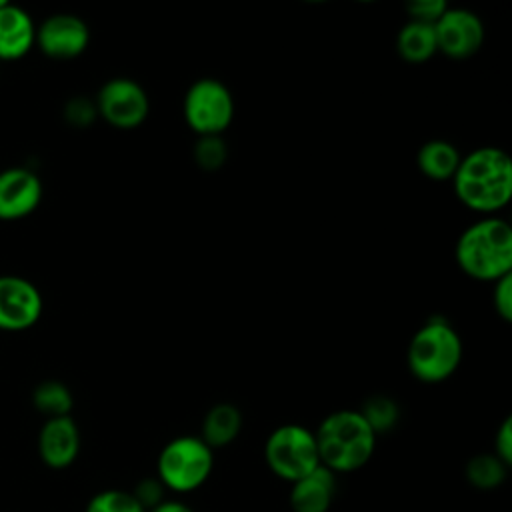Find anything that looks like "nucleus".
I'll list each match as a JSON object with an SVG mask.
<instances>
[{
    "label": "nucleus",
    "mask_w": 512,
    "mask_h": 512,
    "mask_svg": "<svg viewBox=\"0 0 512 512\" xmlns=\"http://www.w3.org/2000/svg\"><path fill=\"white\" fill-rule=\"evenodd\" d=\"M132 496L138 500V504L148 512L150 508H154L156 504H160L164 498V486L160 484L158 478H146L142 482H138L136 490L132 492Z\"/></svg>",
    "instance_id": "nucleus-26"
},
{
    "label": "nucleus",
    "mask_w": 512,
    "mask_h": 512,
    "mask_svg": "<svg viewBox=\"0 0 512 512\" xmlns=\"http://www.w3.org/2000/svg\"><path fill=\"white\" fill-rule=\"evenodd\" d=\"M90 42L86 22L74 14H52L36 30L38 48L54 60L80 56Z\"/></svg>",
    "instance_id": "nucleus-11"
},
{
    "label": "nucleus",
    "mask_w": 512,
    "mask_h": 512,
    "mask_svg": "<svg viewBox=\"0 0 512 512\" xmlns=\"http://www.w3.org/2000/svg\"><path fill=\"white\" fill-rule=\"evenodd\" d=\"M42 200V182L28 168L0 172V220H20L32 214Z\"/></svg>",
    "instance_id": "nucleus-12"
},
{
    "label": "nucleus",
    "mask_w": 512,
    "mask_h": 512,
    "mask_svg": "<svg viewBox=\"0 0 512 512\" xmlns=\"http://www.w3.org/2000/svg\"><path fill=\"white\" fill-rule=\"evenodd\" d=\"M362 414V418L368 422V426L372 428V432L378 436L382 432H388L396 426L398 422V416H400V410H398V404L390 398V396H384V394H378V396H370L362 410H358Z\"/></svg>",
    "instance_id": "nucleus-21"
},
{
    "label": "nucleus",
    "mask_w": 512,
    "mask_h": 512,
    "mask_svg": "<svg viewBox=\"0 0 512 512\" xmlns=\"http://www.w3.org/2000/svg\"><path fill=\"white\" fill-rule=\"evenodd\" d=\"M434 36L438 52L454 60H464L482 48L484 24L478 14L466 8H448L434 24Z\"/></svg>",
    "instance_id": "nucleus-9"
},
{
    "label": "nucleus",
    "mask_w": 512,
    "mask_h": 512,
    "mask_svg": "<svg viewBox=\"0 0 512 512\" xmlns=\"http://www.w3.org/2000/svg\"><path fill=\"white\" fill-rule=\"evenodd\" d=\"M396 50L400 58L410 64H422L430 60L438 52L434 26L414 20L406 22L396 36Z\"/></svg>",
    "instance_id": "nucleus-18"
},
{
    "label": "nucleus",
    "mask_w": 512,
    "mask_h": 512,
    "mask_svg": "<svg viewBox=\"0 0 512 512\" xmlns=\"http://www.w3.org/2000/svg\"><path fill=\"white\" fill-rule=\"evenodd\" d=\"M32 404L38 412L46 414L48 418H58V416H70L74 400L70 390L62 382L46 380L34 388Z\"/></svg>",
    "instance_id": "nucleus-20"
},
{
    "label": "nucleus",
    "mask_w": 512,
    "mask_h": 512,
    "mask_svg": "<svg viewBox=\"0 0 512 512\" xmlns=\"http://www.w3.org/2000/svg\"><path fill=\"white\" fill-rule=\"evenodd\" d=\"M80 452V432L70 416L46 418L38 434L40 460L52 468H68Z\"/></svg>",
    "instance_id": "nucleus-13"
},
{
    "label": "nucleus",
    "mask_w": 512,
    "mask_h": 512,
    "mask_svg": "<svg viewBox=\"0 0 512 512\" xmlns=\"http://www.w3.org/2000/svg\"><path fill=\"white\" fill-rule=\"evenodd\" d=\"M336 494V474L322 464L306 474L304 478L292 482L290 488V508L292 512H328Z\"/></svg>",
    "instance_id": "nucleus-15"
},
{
    "label": "nucleus",
    "mask_w": 512,
    "mask_h": 512,
    "mask_svg": "<svg viewBox=\"0 0 512 512\" xmlns=\"http://www.w3.org/2000/svg\"><path fill=\"white\" fill-rule=\"evenodd\" d=\"M148 512H194V510L190 506H186L184 502H178V500H162L160 504H156Z\"/></svg>",
    "instance_id": "nucleus-29"
},
{
    "label": "nucleus",
    "mask_w": 512,
    "mask_h": 512,
    "mask_svg": "<svg viewBox=\"0 0 512 512\" xmlns=\"http://www.w3.org/2000/svg\"><path fill=\"white\" fill-rule=\"evenodd\" d=\"M406 362L412 376L420 382H444L462 362V340L446 318L432 316L414 332Z\"/></svg>",
    "instance_id": "nucleus-4"
},
{
    "label": "nucleus",
    "mask_w": 512,
    "mask_h": 512,
    "mask_svg": "<svg viewBox=\"0 0 512 512\" xmlns=\"http://www.w3.org/2000/svg\"><path fill=\"white\" fill-rule=\"evenodd\" d=\"M492 304L496 314L504 320H512V274L500 278L494 282V292H492Z\"/></svg>",
    "instance_id": "nucleus-25"
},
{
    "label": "nucleus",
    "mask_w": 512,
    "mask_h": 512,
    "mask_svg": "<svg viewBox=\"0 0 512 512\" xmlns=\"http://www.w3.org/2000/svg\"><path fill=\"white\" fill-rule=\"evenodd\" d=\"M494 456H498L506 466L512 464V418H504L494 436Z\"/></svg>",
    "instance_id": "nucleus-28"
},
{
    "label": "nucleus",
    "mask_w": 512,
    "mask_h": 512,
    "mask_svg": "<svg viewBox=\"0 0 512 512\" xmlns=\"http://www.w3.org/2000/svg\"><path fill=\"white\" fill-rule=\"evenodd\" d=\"M84 512H146V510L138 504L132 492L110 488L94 494L88 500Z\"/></svg>",
    "instance_id": "nucleus-22"
},
{
    "label": "nucleus",
    "mask_w": 512,
    "mask_h": 512,
    "mask_svg": "<svg viewBox=\"0 0 512 512\" xmlns=\"http://www.w3.org/2000/svg\"><path fill=\"white\" fill-rule=\"evenodd\" d=\"M456 198L482 216H494L512 198V160L496 146L468 152L452 178Z\"/></svg>",
    "instance_id": "nucleus-1"
},
{
    "label": "nucleus",
    "mask_w": 512,
    "mask_h": 512,
    "mask_svg": "<svg viewBox=\"0 0 512 512\" xmlns=\"http://www.w3.org/2000/svg\"><path fill=\"white\" fill-rule=\"evenodd\" d=\"M410 20L422 24H436L438 18L448 10V4L442 0H412L406 4Z\"/></svg>",
    "instance_id": "nucleus-24"
},
{
    "label": "nucleus",
    "mask_w": 512,
    "mask_h": 512,
    "mask_svg": "<svg viewBox=\"0 0 512 512\" xmlns=\"http://www.w3.org/2000/svg\"><path fill=\"white\" fill-rule=\"evenodd\" d=\"M508 466L494 454H476L466 462L464 474L470 486L478 490H494L506 480Z\"/></svg>",
    "instance_id": "nucleus-19"
},
{
    "label": "nucleus",
    "mask_w": 512,
    "mask_h": 512,
    "mask_svg": "<svg viewBox=\"0 0 512 512\" xmlns=\"http://www.w3.org/2000/svg\"><path fill=\"white\" fill-rule=\"evenodd\" d=\"M264 460L274 476L290 484L304 478L320 466L314 432L300 424L274 428L264 444Z\"/></svg>",
    "instance_id": "nucleus-6"
},
{
    "label": "nucleus",
    "mask_w": 512,
    "mask_h": 512,
    "mask_svg": "<svg viewBox=\"0 0 512 512\" xmlns=\"http://www.w3.org/2000/svg\"><path fill=\"white\" fill-rule=\"evenodd\" d=\"M0 2H2V0H0Z\"/></svg>",
    "instance_id": "nucleus-30"
},
{
    "label": "nucleus",
    "mask_w": 512,
    "mask_h": 512,
    "mask_svg": "<svg viewBox=\"0 0 512 512\" xmlns=\"http://www.w3.org/2000/svg\"><path fill=\"white\" fill-rule=\"evenodd\" d=\"M458 268L480 282L512 274V228L504 218L482 216L472 222L454 248Z\"/></svg>",
    "instance_id": "nucleus-2"
},
{
    "label": "nucleus",
    "mask_w": 512,
    "mask_h": 512,
    "mask_svg": "<svg viewBox=\"0 0 512 512\" xmlns=\"http://www.w3.org/2000/svg\"><path fill=\"white\" fill-rule=\"evenodd\" d=\"M38 288L22 276H0V330L20 332L42 316Z\"/></svg>",
    "instance_id": "nucleus-10"
},
{
    "label": "nucleus",
    "mask_w": 512,
    "mask_h": 512,
    "mask_svg": "<svg viewBox=\"0 0 512 512\" xmlns=\"http://www.w3.org/2000/svg\"><path fill=\"white\" fill-rule=\"evenodd\" d=\"M182 114L188 128L200 138L220 136L232 122L234 100L220 80L200 78L186 90Z\"/></svg>",
    "instance_id": "nucleus-7"
},
{
    "label": "nucleus",
    "mask_w": 512,
    "mask_h": 512,
    "mask_svg": "<svg viewBox=\"0 0 512 512\" xmlns=\"http://www.w3.org/2000/svg\"><path fill=\"white\" fill-rule=\"evenodd\" d=\"M228 158L226 144L220 136H202L194 146V160L202 170H218Z\"/></svg>",
    "instance_id": "nucleus-23"
},
{
    "label": "nucleus",
    "mask_w": 512,
    "mask_h": 512,
    "mask_svg": "<svg viewBox=\"0 0 512 512\" xmlns=\"http://www.w3.org/2000/svg\"><path fill=\"white\" fill-rule=\"evenodd\" d=\"M96 112L114 128H138L150 112L146 90L132 78H110L96 96Z\"/></svg>",
    "instance_id": "nucleus-8"
},
{
    "label": "nucleus",
    "mask_w": 512,
    "mask_h": 512,
    "mask_svg": "<svg viewBox=\"0 0 512 512\" xmlns=\"http://www.w3.org/2000/svg\"><path fill=\"white\" fill-rule=\"evenodd\" d=\"M214 452L200 436H178L158 454L156 470L164 488L186 494L200 488L212 474Z\"/></svg>",
    "instance_id": "nucleus-5"
},
{
    "label": "nucleus",
    "mask_w": 512,
    "mask_h": 512,
    "mask_svg": "<svg viewBox=\"0 0 512 512\" xmlns=\"http://www.w3.org/2000/svg\"><path fill=\"white\" fill-rule=\"evenodd\" d=\"M240 430H242V412L230 402H220L206 412L202 420L200 438L214 450V448L232 444L240 434Z\"/></svg>",
    "instance_id": "nucleus-17"
},
{
    "label": "nucleus",
    "mask_w": 512,
    "mask_h": 512,
    "mask_svg": "<svg viewBox=\"0 0 512 512\" xmlns=\"http://www.w3.org/2000/svg\"><path fill=\"white\" fill-rule=\"evenodd\" d=\"M460 160L462 156L458 148L452 142L440 138L424 142L416 154V164L420 172L434 182L452 180Z\"/></svg>",
    "instance_id": "nucleus-16"
},
{
    "label": "nucleus",
    "mask_w": 512,
    "mask_h": 512,
    "mask_svg": "<svg viewBox=\"0 0 512 512\" xmlns=\"http://www.w3.org/2000/svg\"><path fill=\"white\" fill-rule=\"evenodd\" d=\"M96 114H98L96 112V104L86 100V98H74L66 106L68 122L74 124V126H80V128L88 126L96 118Z\"/></svg>",
    "instance_id": "nucleus-27"
},
{
    "label": "nucleus",
    "mask_w": 512,
    "mask_h": 512,
    "mask_svg": "<svg viewBox=\"0 0 512 512\" xmlns=\"http://www.w3.org/2000/svg\"><path fill=\"white\" fill-rule=\"evenodd\" d=\"M320 464L330 472L360 470L374 454L376 434L358 410L328 414L314 432Z\"/></svg>",
    "instance_id": "nucleus-3"
},
{
    "label": "nucleus",
    "mask_w": 512,
    "mask_h": 512,
    "mask_svg": "<svg viewBox=\"0 0 512 512\" xmlns=\"http://www.w3.org/2000/svg\"><path fill=\"white\" fill-rule=\"evenodd\" d=\"M36 44V26L20 6L0 2V60H18Z\"/></svg>",
    "instance_id": "nucleus-14"
}]
</instances>
